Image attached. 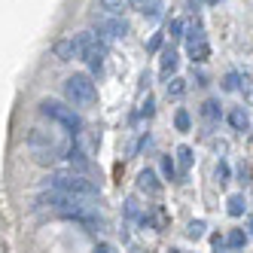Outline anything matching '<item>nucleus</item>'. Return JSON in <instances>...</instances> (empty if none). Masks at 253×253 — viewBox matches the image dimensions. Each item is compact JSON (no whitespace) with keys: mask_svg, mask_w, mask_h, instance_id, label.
I'll return each instance as SVG.
<instances>
[{"mask_svg":"<svg viewBox=\"0 0 253 253\" xmlns=\"http://www.w3.org/2000/svg\"><path fill=\"white\" fill-rule=\"evenodd\" d=\"M49 186L52 189H61L67 195H74V198H95L98 195L95 183H92V180H85V174H80V171H55V174L49 177Z\"/></svg>","mask_w":253,"mask_h":253,"instance_id":"2","label":"nucleus"},{"mask_svg":"<svg viewBox=\"0 0 253 253\" xmlns=\"http://www.w3.org/2000/svg\"><path fill=\"white\" fill-rule=\"evenodd\" d=\"M183 92H186V83L180 80V77H174V80L168 83V98H180Z\"/></svg>","mask_w":253,"mask_h":253,"instance_id":"17","label":"nucleus"},{"mask_svg":"<svg viewBox=\"0 0 253 253\" xmlns=\"http://www.w3.org/2000/svg\"><path fill=\"white\" fill-rule=\"evenodd\" d=\"M177 64H180V58H177V52L168 46L165 52H162V58H159V67H162V74H174L177 70Z\"/></svg>","mask_w":253,"mask_h":253,"instance_id":"10","label":"nucleus"},{"mask_svg":"<svg viewBox=\"0 0 253 253\" xmlns=\"http://www.w3.org/2000/svg\"><path fill=\"white\" fill-rule=\"evenodd\" d=\"M64 156H67V162H70V165H77V171H80V174L88 168V162H85V156H83V150H80V147H70V150H64Z\"/></svg>","mask_w":253,"mask_h":253,"instance_id":"11","label":"nucleus"},{"mask_svg":"<svg viewBox=\"0 0 253 253\" xmlns=\"http://www.w3.org/2000/svg\"><path fill=\"white\" fill-rule=\"evenodd\" d=\"M202 235H205V223H202V220L189 223V238H202Z\"/></svg>","mask_w":253,"mask_h":253,"instance_id":"24","label":"nucleus"},{"mask_svg":"<svg viewBox=\"0 0 253 253\" xmlns=\"http://www.w3.org/2000/svg\"><path fill=\"white\" fill-rule=\"evenodd\" d=\"M128 3H131L134 9H140V12H143V9H147V3H150V0H128Z\"/></svg>","mask_w":253,"mask_h":253,"instance_id":"26","label":"nucleus"},{"mask_svg":"<svg viewBox=\"0 0 253 253\" xmlns=\"http://www.w3.org/2000/svg\"><path fill=\"white\" fill-rule=\"evenodd\" d=\"M168 34H171V40H180V37H183V22H180V19H171Z\"/></svg>","mask_w":253,"mask_h":253,"instance_id":"22","label":"nucleus"},{"mask_svg":"<svg viewBox=\"0 0 253 253\" xmlns=\"http://www.w3.org/2000/svg\"><path fill=\"white\" fill-rule=\"evenodd\" d=\"M98 6H101L107 15H122V9H125V0H98Z\"/></svg>","mask_w":253,"mask_h":253,"instance_id":"13","label":"nucleus"},{"mask_svg":"<svg viewBox=\"0 0 253 253\" xmlns=\"http://www.w3.org/2000/svg\"><path fill=\"white\" fill-rule=\"evenodd\" d=\"M95 253H116V250H113V247H110V244H101V247H98V250H95Z\"/></svg>","mask_w":253,"mask_h":253,"instance_id":"28","label":"nucleus"},{"mask_svg":"<svg viewBox=\"0 0 253 253\" xmlns=\"http://www.w3.org/2000/svg\"><path fill=\"white\" fill-rule=\"evenodd\" d=\"M177 165H180V171H189V165H192V150L189 147H177Z\"/></svg>","mask_w":253,"mask_h":253,"instance_id":"16","label":"nucleus"},{"mask_svg":"<svg viewBox=\"0 0 253 253\" xmlns=\"http://www.w3.org/2000/svg\"><path fill=\"white\" fill-rule=\"evenodd\" d=\"M168 253H177V250H168Z\"/></svg>","mask_w":253,"mask_h":253,"instance_id":"31","label":"nucleus"},{"mask_svg":"<svg viewBox=\"0 0 253 253\" xmlns=\"http://www.w3.org/2000/svg\"><path fill=\"white\" fill-rule=\"evenodd\" d=\"M202 116L208 122H216V119H220V104H216V101H205L202 104Z\"/></svg>","mask_w":253,"mask_h":253,"instance_id":"15","label":"nucleus"},{"mask_svg":"<svg viewBox=\"0 0 253 253\" xmlns=\"http://www.w3.org/2000/svg\"><path fill=\"white\" fill-rule=\"evenodd\" d=\"M186 40H189V43H195V40H205V31H202V25H192V28H189V34H186Z\"/></svg>","mask_w":253,"mask_h":253,"instance_id":"23","label":"nucleus"},{"mask_svg":"<svg viewBox=\"0 0 253 253\" xmlns=\"http://www.w3.org/2000/svg\"><path fill=\"white\" fill-rule=\"evenodd\" d=\"M223 88H226V92H235V88H241V74H226Z\"/></svg>","mask_w":253,"mask_h":253,"instance_id":"20","label":"nucleus"},{"mask_svg":"<svg viewBox=\"0 0 253 253\" xmlns=\"http://www.w3.org/2000/svg\"><path fill=\"white\" fill-rule=\"evenodd\" d=\"M189 58H192V64H195V61H208V58H211V46H208V40H195V43H189Z\"/></svg>","mask_w":253,"mask_h":253,"instance_id":"9","label":"nucleus"},{"mask_svg":"<svg viewBox=\"0 0 253 253\" xmlns=\"http://www.w3.org/2000/svg\"><path fill=\"white\" fill-rule=\"evenodd\" d=\"M40 113L49 116L52 122H58L61 128H67L70 134H77V131L83 128V119L74 113V107H64V104H58V101H43V104H40Z\"/></svg>","mask_w":253,"mask_h":253,"instance_id":"5","label":"nucleus"},{"mask_svg":"<svg viewBox=\"0 0 253 253\" xmlns=\"http://www.w3.org/2000/svg\"><path fill=\"white\" fill-rule=\"evenodd\" d=\"M229 122H232V128H235V131H244L247 125H250V116L241 110V107H235V110L229 113Z\"/></svg>","mask_w":253,"mask_h":253,"instance_id":"12","label":"nucleus"},{"mask_svg":"<svg viewBox=\"0 0 253 253\" xmlns=\"http://www.w3.org/2000/svg\"><path fill=\"white\" fill-rule=\"evenodd\" d=\"M159 46H162V34H156V37H153V40H150V52H156V49H159Z\"/></svg>","mask_w":253,"mask_h":253,"instance_id":"27","label":"nucleus"},{"mask_svg":"<svg viewBox=\"0 0 253 253\" xmlns=\"http://www.w3.org/2000/svg\"><path fill=\"white\" fill-rule=\"evenodd\" d=\"M244 241H247V232H244V229H232V232H229V238H226V244H229L232 250L244 247Z\"/></svg>","mask_w":253,"mask_h":253,"instance_id":"14","label":"nucleus"},{"mask_svg":"<svg viewBox=\"0 0 253 253\" xmlns=\"http://www.w3.org/2000/svg\"><path fill=\"white\" fill-rule=\"evenodd\" d=\"M77 49H80V58L92 67V70H101L104 67V58H107V46L101 37H95L92 31L85 34H77Z\"/></svg>","mask_w":253,"mask_h":253,"instance_id":"4","label":"nucleus"},{"mask_svg":"<svg viewBox=\"0 0 253 253\" xmlns=\"http://www.w3.org/2000/svg\"><path fill=\"white\" fill-rule=\"evenodd\" d=\"M95 28H98L101 40H122L125 34H128V22H125L122 15H98Z\"/></svg>","mask_w":253,"mask_h":253,"instance_id":"6","label":"nucleus"},{"mask_svg":"<svg viewBox=\"0 0 253 253\" xmlns=\"http://www.w3.org/2000/svg\"><path fill=\"white\" fill-rule=\"evenodd\" d=\"M216 177H220L223 183L229 180V165H226V162H220V165H216Z\"/></svg>","mask_w":253,"mask_h":253,"instance_id":"25","label":"nucleus"},{"mask_svg":"<svg viewBox=\"0 0 253 253\" xmlns=\"http://www.w3.org/2000/svg\"><path fill=\"white\" fill-rule=\"evenodd\" d=\"M64 95H67V101L74 107H92L98 101V85L92 83V77L74 74V77H67V83H64Z\"/></svg>","mask_w":253,"mask_h":253,"instance_id":"3","label":"nucleus"},{"mask_svg":"<svg viewBox=\"0 0 253 253\" xmlns=\"http://www.w3.org/2000/svg\"><path fill=\"white\" fill-rule=\"evenodd\" d=\"M137 186H140L143 192H150V195H159V192H162V183H159V177H156L153 168H143V171L137 174Z\"/></svg>","mask_w":253,"mask_h":253,"instance_id":"8","label":"nucleus"},{"mask_svg":"<svg viewBox=\"0 0 253 253\" xmlns=\"http://www.w3.org/2000/svg\"><path fill=\"white\" fill-rule=\"evenodd\" d=\"M28 150H31L34 162H40V165H52L58 156H64V147L58 143V137L52 131H43V128L28 131Z\"/></svg>","mask_w":253,"mask_h":253,"instance_id":"1","label":"nucleus"},{"mask_svg":"<svg viewBox=\"0 0 253 253\" xmlns=\"http://www.w3.org/2000/svg\"><path fill=\"white\" fill-rule=\"evenodd\" d=\"M208 3H220V0H208Z\"/></svg>","mask_w":253,"mask_h":253,"instance_id":"30","label":"nucleus"},{"mask_svg":"<svg viewBox=\"0 0 253 253\" xmlns=\"http://www.w3.org/2000/svg\"><path fill=\"white\" fill-rule=\"evenodd\" d=\"M247 226H250V232H247V238H253V216L247 220Z\"/></svg>","mask_w":253,"mask_h":253,"instance_id":"29","label":"nucleus"},{"mask_svg":"<svg viewBox=\"0 0 253 253\" xmlns=\"http://www.w3.org/2000/svg\"><path fill=\"white\" fill-rule=\"evenodd\" d=\"M174 125H177V131H189V113L186 110H177V116H174Z\"/></svg>","mask_w":253,"mask_h":253,"instance_id":"19","label":"nucleus"},{"mask_svg":"<svg viewBox=\"0 0 253 253\" xmlns=\"http://www.w3.org/2000/svg\"><path fill=\"white\" fill-rule=\"evenodd\" d=\"M52 52H55V58H61V61H74V58H80L77 37H64V40H55Z\"/></svg>","mask_w":253,"mask_h":253,"instance_id":"7","label":"nucleus"},{"mask_svg":"<svg viewBox=\"0 0 253 253\" xmlns=\"http://www.w3.org/2000/svg\"><path fill=\"white\" fill-rule=\"evenodd\" d=\"M229 213L232 216H241L244 213V195H232L229 198Z\"/></svg>","mask_w":253,"mask_h":253,"instance_id":"18","label":"nucleus"},{"mask_svg":"<svg viewBox=\"0 0 253 253\" xmlns=\"http://www.w3.org/2000/svg\"><path fill=\"white\" fill-rule=\"evenodd\" d=\"M162 171H165V177H168V180H174V177H177V165H174V159H171V156L162 159Z\"/></svg>","mask_w":253,"mask_h":253,"instance_id":"21","label":"nucleus"}]
</instances>
